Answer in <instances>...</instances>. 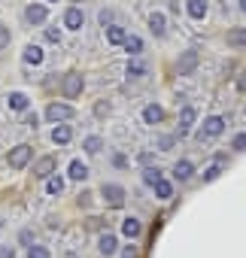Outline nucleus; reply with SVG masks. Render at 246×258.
Here are the masks:
<instances>
[{
	"mask_svg": "<svg viewBox=\"0 0 246 258\" xmlns=\"http://www.w3.org/2000/svg\"><path fill=\"white\" fill-rule=\"evenodd\" d=\"M100 195H103V201L109 204V207H121V204H125V188H121V185H112V182H103V188H100Z\"/></svg>",
	"mask_w": 246,
	"mask_h": 258,
	"instance_id": "1",
	"label": "nucleus"
},
{
	"mask_svg": "<svg viewBox=\"0 0 246 258\" xmlns=\"http://www.w3.org/2000/svg\"><path fill=\"white\" fill-rule=\"evenodd\" d=\"M61 91H64V97H67V100L79 97V94H82V76H79V73H67V76H64V82H61Z\"/></svg>",
	"mask_w": 246,
	"mask_h": 258,
	"instance_id": "2",
	"label": "nucleus"
},
{
	"mask_svg": "<svg viewBox=\"0 0 246 258\" xmlns=\"http://www.w3.org/2000/svg\"><path fill=\"white\" fill-rule=\"evenodd\" d=\"M31 155H34V149L22 143V146H16V149L10 152V158H7V161H10V167H13V170H22V167L31 161Z\"/></svg>",
	"mask_w": 246,
	"mask_h": 258,
	"instance_id": "3",
	"label": "nucleus"
},
{
	"mask_svg": "<svg viewBox=\"0 0 246 258\" xmlns=\"http://www.w3.org/2000/svg\"><path fill=\"white\" fill-rule=\"evenodd\" d=\"M225 131V118L222 115H210L204 121V131H201V140H210V137H219Z\"/></svg>",
	"mask_w": 246,
	"mask_h": 258,
	"instance_id": "4",
	"label": "nucleus"
},
{
	"mask_svg": "<svg viewBox=\"0 0 246 258\" xmlns=\"http://www.w3.org/2000/svg\"><path fill=\"white\" fill-rule=\"evenodd\" d=\"M46 118L49 121H67V118H73V106H67V103H49Z\"/></svg>",
	"mask_w": 246,
	"mask_h": 258,
	"instance_id": "5",
	"label": "nucleus"
},
{
	"mask_svg": "<svg viewBox=\"0 0 246 258\" xmlns=\"http://www.w3.org/2000/svg\"><path fill=\"white\" fill-rule=\"evenodd\" d=\"M82 25H85V16H82V10L70 7V10L64 13V28H70V31H79Z\"/></svg>",
	"mask_w": 246,
	"mask_h": 258,
	"instance_id": "6",
	"label": "nucleus"
},
{
	"mask_svg": "<svg viewBox=\"0 0 246 258\" xmlns=\"http://www.w3.org/2000/svg\"><path fill=\"white\" fill-rule=\"evenodd\" d=\"M195 67H198V52H195V49H189V52H186V55L179 58L176 70H179V76H189V73H192Z\"/></svg>",
	"mask_w": 246,
	"mask_h": 258,
	"instance_id": "7",
	"label": "nucleus"
},
{
	"mask_svg": "<svg viewBox=\"0 0 246 258\" xmlns=\"http://www.w3.org/2000/svg\"><path fill=\"white\" fill-rule=\"evenodd\" d=\"M52 170H55V158H52V155H46V158H40V161L34 164V176H37V179H49Z\"/></svg>",
	"mask_w": 246,
	"mask_h": 258,
	"instance_id": "8",
	"label": "nucleus"
},
{
	"mask_svg": "<svg viewBox=\"0 0 246 258\" xmlns=\"http://www.w3.org/2000/svg\"><path fill=\"white\" fill-rule=\"evenodd\" d=\"M140 231H143V225H140V219H134V216H128L125 222H121V234H125L128 240H137Z\"/></svg>",
	"mask_w": 246,
	"mask_h": 258,
	"instance_id": "9",
	"label": "nucleus"
},
{
	"mask_svg": "<svg viewBox=\"0 0 246 258\" xmlns=\"http://www.w3.org/2000/svg\"><path fill=\"white\" fill-rule=\"evenodd\" d=\"M46 16H49V13H46V7H43V4H31V7H28V13H25V19H28L31 25H43V22H46Z\"/></svg>",
	"mask_w": 246,
	"mask_h": 258,
	"instance_id": "10",
	"label": "nucleus"
},
{
	"mask_svg": "<svg viewBox=\"0 0 246 258\" xmlns=\"http://www.w3.org/2000/svg\"><path fill=\"white\" fill-rule=\"evenodd\" d=\"M70 137H73L70 124H55V131H52V143H55V146H67Z\"/></svg>",
	"mask_w": 246,
	"mask_h": 258,
	"instance_id": "11",
	"label": "nucleus"
},
{
	"mask_svg": "<svg viewBox=\"0 0 246 258\" xmlns=\"http://www.w3.org/2000/svg\"><path fill=\"white\" fill-rule=\"evenodd\" d=\"M161 118H164V109H161L158 103H149V106L143 109V121H146V124H158Z\"/></svg>",
	"mask_w": 246,
	"mask_h": 258,
	"instance_id": "12",
	"label": "nucleus"
},
{
	"mask_svg": "<svg viewBox=\"0 0 246 258\" xmlns=\"http://www.w3.org/2000/svg\"><path fill=\"white\" fill-rule=\"evenodd\" d=\"M186 13H189L192 19H204V16H207V0H189V4H186Z\"/></svg>",
	"mask_w": 246,
	"mask_h": 258,
	"instance_id": "13",
	"label": "nucleus"
},
{
	"mask_svg": "<svg viewBox=\"0 0 246 258\" xmlns=\"http://www.w3.org/2000/svg\"><path fill=\"white\" fill-rule=\"evenodd\" d=\"M149 28H152V34H155V37H164V31H167L164 16H161V13H152V16H149Z\"/></svg>",
	"mask_w": 246,
	"mask_h": 258,
	"instance_id": "14",
	"label": "nucleus"
},
{
	"mask_svg": "<svg viewBox=\"0 0 246 258\" xmlns=\"http://www.w3.org/2000/svg\"><path fill=\"white\" fill-rule=\"evenodd\" d=\"M97 249H100V252H103V255H112V252H115V249H118V240H115V237H112V234H103V237H100V240H97Z\"/></svg>",
	"mask_w": 246,
	"mask_h": 258,
	"instance_id": "15",
	"label": "nucleus"
},
{
	"mask_svg": "<svg viewBox=\"0 0 246 258\" xmlns=\"http://www.w3.org/2000/svg\"><path fill=\"white\" fill-rule=\"evenodd\" d=\"M192 173H195L192 161H186V158H182V161H176V167H173V176H176V179H189Z\"/></svg>",
	"mask_w": 246,
	"mask_h": 258,
	"instance_id": "16",
	"label": "nucleus"
},
{
	"mask_svg": "<svg viewBox=\"0 0 246 258\" xmlns=\"http://www.w3.org/2000/svg\"><path fill=\"white\" fill-rule=\"evenodd\" d=\"M228 46H246V28H231L228 31Z\"/></svg>",
	"mask_w": 246,
	"mask_h": 258,
	"instance_id": "17",
	"label": "nucleus"
},
{
	"mask_svg": "<svg viewBox=\"0 0 246 258\" xmlns=\"http://www.w3.org/2000/svg\"><path fill=\"white\" fill-rule=\"evenodd\" d=\"M125 52L137 58V55L143 52V40H140V37H125Z\"/></svg>",
	"mask_w": 246,
	"mask_h": 258,
	"instance_id": "18",
	"label": "nucleus"
},
{
	"mask_svg": "<svg viewBox=\"0 0 246 258\" xmlns=\"http://www.w3.org/2000/svg\"><path fill=\"white\" fill-rule=\"evenodd\" d=\"M28 103H31L28 94H22V91H13V94H10V106H13V109L22 112V109H28Z\"/></svg>",
	"mask_w": 246,
	"mask_h": 258,
	"instance_id": "19",
	"label": "nucleus"
},
{
	"mask_svg": "<svg viewBox=\"0 0 246 258\" xmlns=\"http://www.w3.org/2000/svg\"><path fill=\"white\" fill-rule=\"evenodd\" d=\"M25 61L28 64H43V49L40 46H28L25 49Z\"/></svg>",
	"mask_w": 246,
	"mask_h": 258,
	"instance_id": "20",
	"label": "nucleus"
},
{
	"mask_svg": "<svg viewBox=\"0 0 246 258\" xmlns=\"http://www.w3.org/2000/svg\"><path fill=\"white\" fill-rule=\"evenodd\" d=\"M125 37H128V34H125V28H115V25H112V28L106 31V40H109L112 46H118V43H125Z\"/></svg>",
	"mask_w": 246,
	"mask_h": 258,
	"instance_id": "21",
	"label": "nucleus"
},
{
	"mask_svg": "<svg viewBox=\"0 0 246 258\" xmlns=\"http://www.w3.org/2000/svg\"><path fill=\"white\" fill-rule=\"evenodd\" d=\"M82 146H85V152H88V155H97V152L103 149V140H100V137H85V143H82Z\"/></svg>",
	"mask_w": 246,
	"mask_h": 258,
	"instance_id": "22",
	"label": "nucleus"
},
{
	"mask_svg": "<svg viewBox=\"0 0 246 258\" xmlns=\"http://www.w3.org/2000/svg\"><path fill=\"white\" fill-rule=\"evenodd\" d=\"M70 176H73V179H85V176H88V164H82V161H70Z\"/></svg>",
	"mask_w": 246,
	"mask_h": 258,
	"instance_id": "23",
	"label": "nucleus"
},
{
	"mask_svg": "<svg viewBox=\"0 0 246 258\" xmlns=\"http://www.w3.org/2000/svg\"><path fill=\"white\" fill-rule=\"evenodd\" d=\"M155 195H158L161 201H167V198L173 195V185H170L167 179H158V182H155Z\"/></svg>",
	"mask_w": 246,
	"mask_h": 258,
	"instance_id": "24",
	"label": "nucleus"
},
{
	"mask_svg": "<svg viewBox=\"0 0 246 258\" xmlns=\"http://www.w3.org/2000/svg\"><path fill=\"white\" fill-rule=\"evenodd\" d=\"M192 121H195V109H192V106H186V109H182V118H179V127H182V131H189Z\"/></svg>",
	"mask_w": 246,
	"mask_h": 258,
	"instance_id": "25",
	"label": "nucleus"
},
{
	"mask_svg": "<svg viewBox=\"0 0 246 258\" xmlns=\"http://www.w3.org/2000/svg\"><path fill=\"white\" fill-rule=\"evenodd\" d=\"M46 191H49V195H61V191H64V179L52 176V179H49V185H46Z\"/></svg>",
	"mask_w": 246,
	"mask_h": 258,
	"instance_id": "26",
	"label": "nucleus"
},
{
	"mask_svg": "<svg viewBox=\"0 0 246 258\" xmlns=\"http://www.w3.org/2000/svg\"><path fill=\"white\" fill-rule=\"evenodd\" d=\"M143 73H146V67H143L140 61H131V64H128V76H131V79H137V76H143Z\"/></svg>",
	"mask_w": 246,
	"mask_h": 258,
	"instance_id": "27",
	"label": "nucleus"
},
{
	"mask_svg": "<svg viewBox=\"0 0 246 258\" xmlns=\"http://www.w3.org/2000/svg\"><path fill=\"white\" fill-rule=\"evenodd\" d=\"M143 179H146V182H149V185H155V182H158V179H161V170H158V167H149V170H146V173H143Z\"/></svg>",
	"mask_w": 246,
	"mask_h": 258,
	"instance_id": "28",
	"label": "nucleus"
},
{
	"mask_svg": "<svg viewBox=\"0 0 246 258\" xmlns=\"http://www.w3.org/2000/svg\"><path fill=\"white\" fill-rule=\"evenodd\" d=\"M28 258H49V249H46V246H31Z\"/></svg>",
	"mask_w": 246,
	"mask_h": 258,
	"instance_id": "29",
	"label": "nucleus"
},
{
	"mask_svg": "<svg viewBox=\"0 0 246 258\" xmlns=\"http://www.w3.org/2000/svg\"><path fill=\"white\" fill-rule=\"evenodd\" d=\"M46 40L49 43H61V31L58 28H46Z\"/></svg>",
	"mask_w": 246,
	"mask_h": 258,
	"instance_id": "30",
	"label": "nucleus"
},
{
	"mask_svg": "<svg viewBox=\"0 0 246 258\" xmlns=\"http://www.w3.org/2000/svg\"><path fill=\"white\" fill-rule=\"evenodd\" d=\"M7 46H10V28L0 25V49H7Z\"/></svg>",
	"mask_w": 246,
	"mask_h": 258,
	"instance_id": "31",
	"label": "nucleus"
},
{
	"mask_svg": "<svg viewBox=\"0 0 246 258\" xmlns=\"http://www.w3.org/2000/svg\"><path fill=\"white\" fill-rule=\"evenodd\" d=\"M231 146H234V149H237V152H243V149H246V134H237V137H234V143H231Z\"/></svg>",
	"mask_w": 246,
	"mask_h": 258,
	"instance_id": "32",
	"label": "nucleus"
},
{
	"mask_svg": "<svg viewBox=\"0 0 246 258\" xmlns=\"http://www.w3.org/2000/svg\"><path fill=\"white\" fill-rule=\"evenodd\" d=\"M219 173H222L219 167H210V170H204V182H213V179H216Z\"/></svg>",
	"mask_w": 246,
	"mask_h": 258,
	"instance_id": "33",
	"label": "nucleus"
},
{
	"mask_svg": "<svg viewBox=\"0 0 246 258\" xmlns=\"http://www.w3.org/2000/svg\"><path fill=\"white\" fill-rule=\"evenodd\" d=\"M112 164H115V167H125L128 161H125V155H112Z\"/></svg>",
	"mask_w": 246,
	"mask_h": 258,
	"instance_id": "34",
	"label": "nucleus"
},
{
	"mask_svg": "<svg viewBox=\"0 0 246 258\" xmlns=\"http://www.w3.org/2000/svg\"><path fill=\"white\" fill-rule=\"evenodd\" d=\"M94 112H97V115H106V112H109V106H106V103H97V106H94Z\"/></svg>",
	"mask_w": 246,
	"mask_h": 258,
	"instance_id": "35",
	"label": "nucleus"
},
{
	"mask_svg": "<svg viewBox=\"0 0 246 258\" xmlns=\"http://www.w3.org/2000/svg\"><path fill=\"white\" fill-rule=\"evenodd\" d=\"M88 201H91V195H88V191H82V195H79V207H88Z\"/></svg>",
	"mask_w": 246,
	"mask_h": 258,
	"instance_id": "36",
	"label": "nucleus"
},
{
	"mask_svg": "<svg viewBox=\"0 0 246 258\" xmlns=\"http://www.w3.org/2000/svg\"><path fill=\"white\" fill-rule=\"evenodd\" d=\"M170 146H173V137H164V140H161V149H164V152H167V149H170Z\"/></svg>",
	"mask_w": 246,
	"mask_h": 258,
	"instance_id": "37",
	"label": "nucleus"
},
{
	"mask_svg": "<svg viewBox=\"0 0 246 258\" xmlns=\"http://www.w3.org/2000/svg\"><path fill=\"white\" fill-rule=\"evenodd\" d=\"M240 10H243V13H246V0H240Z\"/></svg>",
	"mask_w": 246,
	"mask_h": 258,
	"instance_id": "38",
	"label": "nucleus"
},
{
	"mask_svg": "<svg viewBox=\"0 0 246 258\" xmlns=\"http://www.w3.org/2000/svg\"><path fill=\"white\" fill-rule=\"evenodd\" d=\"M70 258H76V255H70Z\"/></svg>",
	"mask_w": 246,
	"mask_h": 258,
	"instance_id": "39",
	"label": "nucleus"
}]
</instances>
